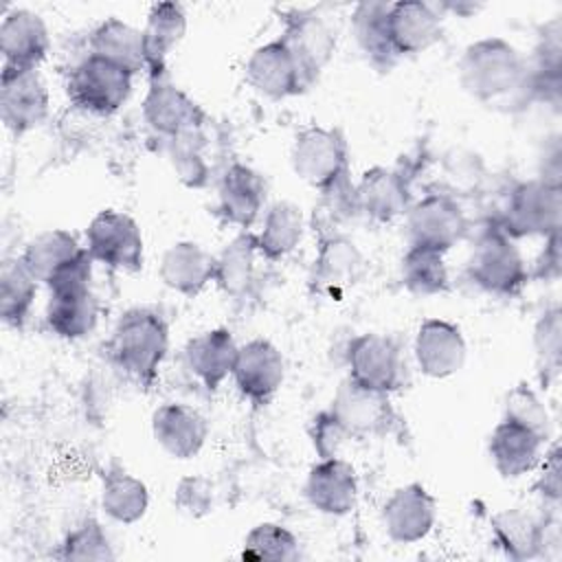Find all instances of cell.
Returning a JSON list of instances; mask_svg holds the SVG:
<instances>
[{"instance_id": "1", "label": "cell", "mask_w": 562, "mask_h": 562, "mask_svg": "<svg viewBox=\"0 0 562 562\" xmlns=\"http://www.w3.org/2000/svg\"><path fill=\"white\" fill-rule=\"evenodd\" d=\"M459 83L485 105H527L529 64L505 37H481L463 48Z\"/></svg>"}, {"instance_id": "2", "label": "cell", "mask_w": 562, "mask_h": 562, "mask_svg": "<svg viewBox=\"0 0 562 562\" xmlns=\"http://www.w3.org/2000/svg\"><path fill=\"white\" fill-rule=\"evenodd\" d=\"M167 351L169 325L158 310L130 307L116 318L108 340V356L127 380L140 386L154 384Z\"/></svg>"}, {"instance_id": "3", "label": "cell", "mask_w": 562, "mask_h": 562, "mask_svg": "<svg viewBox=\"0 0 562 562\" xmlns=\"http://www.w3.org/2000/svg\"><path fill=\"white\" fill-rule=\"evenodd\" d=\"M562 193L560 182L547 178H531L516 182L494 220L492 226L503 231L512 239L520 237H551L560 233Z\"/></svg>"}, {"instance_id": "4", "label": "cell", "mask_w": 562, "mask_h": 562, "mask_svg": "<svg viewBox=\"0 0 562 562\" xmlns=\"http://www.w3.org/2000/svg\"><path fill=\"white\" fill-rule=\"evenodd\" d=\"M294 173L323 195L349 187V147L338 127L310 125L292 143Z\"/></svg>"}, {"instance_id": "5", "label": "cell", "mask_w": 562, "mask_h": 562, "mask_svg": "<svg viewBox=\"0 0 562 562\" xmlns=\"http://www.w3.org/2000/svg\"><path fill=\"white\" fill-rule=\"evenodd\" d=\"M465 270L468 279L479 290L501 299L518 296L529 281V270L516 239L507 237L496 226L479 235Z\"/></svg>"}, {"instance_id": "6", "label": "cell", "mask_w": 562, "mask_h": 562, "mask_svg": "<svg viewBox=\"0 0 562 562\" xmlns=\"http://www.w3.org/2000/svg\"><path fill=\"white\" fill-rule=\"evenodd\" d=\"M132 86V72L88 53L77 66H72L66 81V94L79 110L110 116L130 99Z\"/></svg>"}, {"instance_id": "7", "label": "cell", "mask_w": 562, "mask_h": 562, "mask_svg": "<svg viewBox=\"0 0 562 562\" xmlns=\"http://www.w3.org/2000/svg\"><path fill=\"white\" fill-rule=\"evenodd\" d=\"M94 259V263H103L112 270L136 272L143 268L145 241L136 220L116 209L99 211L88 228L83 244Z\"/></svg>"}, {"instance_id": "8", "label": "cell", "mask_w": 562, "mask_h": 562, "mask_svg": "<svg viewBox=\"0 0 562 562\" xmlns=\"http://www.w3.org/2000/svg\"><path fill=\"white\" fill-rule=\"evenodd\" d=\"M20 259L46 288L72 277H92L94 263L88 248L64 228H48L35 235L24 246Z\"/></svg>"}, {"instance_id": "9", "label": "cell", "mask_w": 562, "mask_h": 562, "mask_svg": "<svg viewBox=\"0 0 562 562\" xmlns=\"http://www.w3.org/2000/svg\"><path fill=\"white\" fill-rule=\"evenodd\" d=\"M347 369L351 380L369 389L393 393L404 384L406 362L402 345L386 334L364 331L347 345Z\"/></svg>"}, {"instance_id": "10", "label": "cell", "mask_w": 562, "mask_h": 562, "mask_svg": "<svg viewBox=\"0 0 562 562\" xmlns=\"http://www.w3.org/2000/svg\"><path fill=\"white\" fill-rule=\"evenodd\" d=\"M408 246H426L448 252L468 233V217L450 193H428L406 211Z\"/></svg>"}, {"instance_id": "11", "label": "cell", "mask_w": 562, "mask_h": 562, "mask_svg": "<svg viewBox=\"0 0 562 562\" xmlns=\"http://www.w3.org/2000/svg\"><path fill=\"white\" fill-rule=\"evenodd\" d=\"M327 411L349 439L384 435L395 422L391 393L369 389L351 378L340 382Z\"/></svg>"}, {"instance_id": "12", "label": "cell", "mask_w": 562, "mask_h": 562, "mask_svg": "<svg viewBox=\"0 0 562 562\" xmlns=\"http://www.w3.org/2000/svg\"><path fill=\"white\" fill-rule=\"evenodd\" d=\"M50 108V94L40 70L9 68L0 70V119L4 127L15 134L37 130Z\"/></svg>"}, {"instance_id": "13", "label": "cell", "mask_w": 562, "mask_h": 562, "mask_svg": "<svg viewBox=\"0 0 562 562\" xmlns=\"http://www.w3.org/2000/svg\"><path fill=\"white\" fill-rule=\"evenodd\" d=\"M140 110L149 130L165 140L184 130L206 125L204 110L182 88H178L169 70L147 75V92Z\"/></svg>"}, {"instance_id": "14", "label": "cell", "mask_w": 562, "mask_h": 562, "mask_svg": "<svg viewBox=\"0 0 562 562\" xmlns=\"http://www.w3.org/2000/svg\"><path fill=\"white\" fill-rule=\"evenodd\" d=\"M382 527L389 540L415 544L428 538L437 522V501L422 483H406L391 492L382 505Z\"/></svg>"}, {"instance_id": "15", "label": "cell", "mask_w": 562, "mask_h": 562, "mask_svg": "<svg viewBox=\"0 0 562 562\" xmlns=\"http://www.w3.org/2000/svg\"><path fill=\"white\" fill-rule=\"evenodd\" d=\"M92 279H72L48 288L46 325L64 340H79L92 334L99 321V301Z\"/></svg>"}, {"instance_id": "16", "label": "cell", "mask_w": 562, "mask_h": 562, "mask_svg": "<svg viewBox=\"0 0 562 562\" xmlns=\"http://www.w3.org/2000/svg\"><path fill=\"white\" fill-rule=\"evenodd\" d=\"M279 37L294 55L307 86H312L329 64L336 48V35L327 20L316 11L296 9L285 15L283 33Z\"/></svg>"}, {"instance_id": "17", "label": "cell", "mask_w": 562, "mask_h": 562, "mask_svg": "<svg viewBox=\"0 0 562 562\" xmlns=\"http://www.w3.org/2000/svg\"><path fill=\"white\" fill-rule=\"evenodd\" d=\"M246 81L263 97L281 101L307 90V81L281 37L257 46L246 61Z\"/></svg>"}, {"instance_id": "18", "label": "cell", "mask_w": 562, "mask_h": 562, "mask_svg": "<svg viewBox=\"0 0 562 562\" xmlns=\"http://www.w3.org/2000/svg\"><path fill=\"white\" fill-rule=\"evenodd\" d=\"M231 378L246 400L268 404L285 380V360L270 340L252 338L239 345Z\"/></svg>"}, {"instance_id": "19", "label": "cell", "mask_w": 562, "mask_h": 562, "mask_svg": "<svg viewBox=\"0 0 562 562\" xmlns=\"http://www.w3.org/2000/svg\"><path fill=\"white\" fill-rule=\"evenodd\" d=\"M413 353L426 378L446 380L463 369L468 345L459 325L446 318H426L417 327Z\"/></svg>"}, {"instance_id": "20", "label": "cell", "mask_w": 562, "mask_h": 562, "mask_svg": "<svg viewBox=\"0 0 562 562\" xmlns=\"http://www.w3.org/2000/svg\"><path fill=\"white\" fill-rule=\"evenodd\" d=\"M266 195L263 176L244 162H231L217 178V209L228 224L241 231H250L261 220Z\"/></svg>"}, {"instance_id": "21", "label": "cell", "mask_w": 562, "mask_h": 562, "mask_svg": "<svg viewBox=\"0 0 562 562\" xmlns=\"http://www.w3.org/2000/svg\"><path fill=\"white\" fill-rule=\"evenodd\" d=\"M303 494L312 509L325 516H347L358 501V476L349 461L340 457L318 459L305 479Z\"/></svg>"}, {"instance_id": "22", "label": "cell", "mask_w": 562, "mask_h": 562, "mask_svg": "<svg viewBox=\"0 0 562 562\" xmlns=\"http://www.w3.org/2000/svg\"><path fill=\"white\" fill-rule=\"evenodd\" d=\"M2 66L37 70L50 50L48 26L31 9H11L0 22Z\"/></svg>"}, {"instance_id": "23", "label": "cell", "mask_w": 562, "mask_h": 562, "mask_svg": "<svg viewBox=\"0 0 562 562\" xmlns=\"http://www.w3.org/2000/svg\"><path fill=\"white\" fill-rule=\"evenodd\" d=\"M364 272V257L358 246L338 233H329L321 239L316 257L312 261L310 283L316 294L338 296L360 281Z\"/></svg>"}, {"instance_id": "24", "label": "cell", "mask_w": 562, "mask_h": 562, "mask_svg": "<svg viewBox=\"0 0 562 562\" xmlns=\"http://www.w3.org/2000/svg\"><path fill=\"white\" fill-rule=\"evenodd\" d=\"M441 9L422 0H400L389 7V37L397 53L417 55L441 40Z\"/></svg>"}, {"instance_id": "25", "label": "cell", "mask_w": 562, "mask_h": 562, "mask_svg": "<svg viewBox=\"0 0 562 562\" xmlns=\"http://www.w3.org/2000/svg\"><path fill=\"white\" fill-rule=\"evenodd\" d=\"M151 435L162 452L173 459H193L206 443V417L187 404H162L151 415Z\"/></svg>"}, {"instance_id": "26", "label": "cell", "mask_w": 562, "mask_h": 562, "mask_svg": "<svg viewBox=\"0 0 562 562\" xmlns=\"http://www.w3.org/2000/svg\"><path fill=\"white\" fill-rule=\"evenodd\" d=\"M353 206L356 213H362L378 224H389L400 215H406L411 200L404 173L380 165L367 169L353 187Z\"/></svg>"}, {"instance_id": "27", "label": "cell", "mask_w": 562, "mask_h": 562, "mask_svg": "<svg viewBox=\"0 0 562 562\" xmlns=\"http://www.w3.org/2000/svg\"><path fill=\"white\" fill-rule=\"evenodd\" d=\"M544 443L533 430L503 417L487 439V454L503 479H520L536 470Z\"/></svg>"}, {"instance_id": "28", "label": "cell", "mask_w": 562, "mask_h": 562, "mask_svg": "<svg viewBox=\"0 0 562 562\" xmlns=\"http://www.w3.org/2000/svg\"><path fill=\"white\" fill-rule=\"evenodd\" d=\"M239 345L226 327L206 329L187 340L182 358L189 373L209 391L233 375Z\"/></svg>"}, {"instance_id": "29", "label": "cell", "mask_w": 562, "mask_h": 562, "mask_svg": "<svg viewBox=\"0 0 562 562\" xmlns=\"http://www.w3.org/2000/svg\"><path fill=\"white\" fill-rule=\"evenodd\" d=\"M158 277L171 292L193 299L215 281V255L195 241H176L162 252Z\"/></svg>"}, {"instance_id": "30", "label": "cell", "mask_w": 562, "mask_h": 562, "mask_svg": "<svg viewBox=\"0 0 562 562\" xmlns=\"http://www.w3.org/2000/svg\"><path fill=\"white\" fill-rule=\"evenodd\" d=\"M187 33V13L178 2H158L149 9L143 26L147 75L167 72L169 57Z\"/></svg>"}, {"instance_id": "31", "label": "cell", "mask_w": 562, "mask_h": 562, "mask_svg": "<svg viewBox=\"0 0 562 562\" xmlns=\"http://www.w3.org/2000/svg\"><path fill=\"white\" fill-rule=\"evenodd\" d=\"M389 7L384 0H364L353 7L351 31L360 53L378 70H391L400 59L389 37Z\"/></svg>"}, {"instance_id": "32", "label": "cell", "mask_w": 562, "mask_h": 562, "mask_svg": "<svg viewBox=\"0 0 562 562\" xmlns=\"http://www.w3.org/2000/svg\"><path fill=\"white\" fill-rule=\"evenodd\" d=\"M305 233L303 211L288 200H279L266 209L255 233L257 250L266 261H281L296 250Z\"/></svg>"}, {"instance_id": "33", "label": "cell", "mask_w": 562, "mask_h": 562, "mask_svg": "<svg viewBox=\"0 0 562 562\" xmlns=\"http://www.w3.org/2000/svg\"><path fill=\"white\" fill-rule=\"evenodd\" d=\"M88 53L125 68L132 75L147 70L143 29H136L121 18H105L94 26Z\"/></svg>"}, {"instance_id": "34", "label": "cell", "mask_w": 562, "mask_h": 562, "mask_svg": "<svg viewBox=\"0 0 562 562\" xmlns=\"http://www.w3.org/2000/svg\"><path fill=\"white\" fill-rule=\"evenodd\" d=\"M257 241L252 231H241L215 255V281L217 288L233 299H244L255 288L257 279Z\"/></svg>"}, {"instance_id": "35", "label": "cell", "mask_w": 562, "mask_h": 562, "mask_svg": "<svg viewBox=\"0 0 562 562\" xmlns=\"http://www.w3.org/2000/svg\"><path fill=\"white\" fill-rule=\"evenodd\" d=\"M492 540L505 558L531 560L544 547V525L522 509H503L492 516Z\"/></svg>"}, {"instance_id": "36", "label": "cell", "mask_w": 562, "mask_h": 562, "mask_svg": "<svg viewBox=\"0 0 562 562\" xmlns=\"http://www.w3.org/2000/svg\"><path fill=\"white\" fill-rule=\"evenodd\" d=\"M101 509L119 525H134L149 509V490L138 476L112 468L101 481Z\"/></svg>"}, {"instance_id": "37", "label": "cell", "mask_w": 562, "mask_h": 562, "mask_svg": "<svg viewBox=\"0 0 562 562\" xmlns=\"http://www.w3.org/2000/svg\"><path fill=\"white\" fill-rule=\"evenodd\" d=\"M167 156L178 180L189 189H202L211 182V143L204 125L180 132L167 140Z\"/></svg>"}, {"instance_id": "38", "label": "cell", "mask_w": 562, "mask_h": 562, "mask_svg": "<svg viewBox=\"0 0 562 562\" xmlns=\"http://www.w3.org/2000/svg\"><path fill=\"white\" fill-rule=\"evenodd\" d=\"M400 279L415 296L446 294L450 290L446 252L426 246H408L400 261Z\"/></svg>"}, {"instance_id": "39", "label": "cell", "mask_w": 562, "mask_h": 562, "mask_svg": "<svg viewBox=\"0 0 562 562\" xmlns=\"http://www.w3.org/2000/svg\"><path fill=\"white\" fill-rule=\"evenodd\" d=\"M37 279L20 257L7 259L0 270V316L9 327H22L37 294Z\"/></svg>"}, {"instance_id": "40", "label": "cell", "mask_w": 562, "mask_h": 562, "mask_svg": "<svg viewBox=\"0 0 562 562\" xmlns=\"http://www.w3.org/2000/svg\"><path fill=\"white\" fill-rule=\"evenodd\" d=\"M299 538L279 522H259L244 538V560L294 562L299 560Z\"/></svg>"}, {"instance_id": "41", "label": "cell", "mask_w": 562, "mask_h": 562, "mask_svg": "<svg viewBox=\"0 0 562 562\" xmlns=\"http://www.w3.org/2000/svg\"><path fill=\"white\" fill-rule=\"evenodd\" d=\"M57 558L61 560H114L112 542L94 518H83L61 540Z\"/></svg>"}, {"instance_id": "42", "label": "cell", "mask_w": 562, "mask_h": 562, "mask_svg": "<svg viewBox=\"0 0 562 562\" xmlns=\"http://www.w3.org/2000/svg\"><path fill=\"white\" fill-rule=\"evenodd\" d=\"M533 349L538 358V371L542 384L558 375L560 371V349H562V318L560 307L547 310L533 325Z\"/></svg>"}, {"instance_id": "43", "label": "cell", "mask_w": 562, "mask_h": 562, "mask_svg": "<svg viewBox=\"0 0 562 562\" xmlns=\"http://www.w3.org/2000/svg\"><path fill=\"white\" fill-rule=\"evenodd\" d=\"M503 417L533 430L544 441H549L551 419H549L547 406L542 404V400L529 384H516L507 393L505 404H503Z\"/></svg>"}, {"instance_id": "44", "label": "cell", "mask_w": 562, "mask_h": 562, "mask_svg": "<svg viewBox=\"0 0 562 562\" xmlns=\"http://www.w3.org/2000/svg\"><path fill=\"white\" fill-rule=\"evenodd\" d=\"M173 503L180 507V512L189 516H204L213 507V490L211 483L204 476H184L180 479Z\"/></svg>"}, {"instance_id": "45", "label": "cell", "mask_w": 562, "mask_h": 562, "mask_svg": "<svg viewBox=\"0 0 562 562\" xmlns=\"http://www.w3.org/2000/svg\"><path fill=\"white\" fill-rule=\"evenodd\" d=\"M310 437H312V446L314 452L318 454V459H329V457H338L340 446L345 443V439H349L345 435V430L338 426V422L331 417V413L325 408L321 411L310 426Z\"/></svg>"}, {"instance_id": "46", "label": "cell", "mask_w": 562, "mask_h": 562, "mask_svg": "<svg viewBox=\"0 0 562 562\" xmlns=\"http://www.w3.org/2000/svg\"><path fill=\"white\" fill-rule=\"evenodd\" d=\"M560 274V233L544 239V248L533 266V277L558 279Z\"/></svg>"}, {"instance_id": "47", "label": "cell", "mask_w": 562, "mask_h": 562, "mask_svg": "<svg viewBox=\"0 0 562 562\" xmlns=\"http://www.w3.org/2000/svg\"><path fill=\"white\" fill-rule=\"evenodd\" d=\"M536 490H538V494L542 498H551V501L560 498V459H558V448H553L547 454Z\"/></svg>"}]
</instances>
